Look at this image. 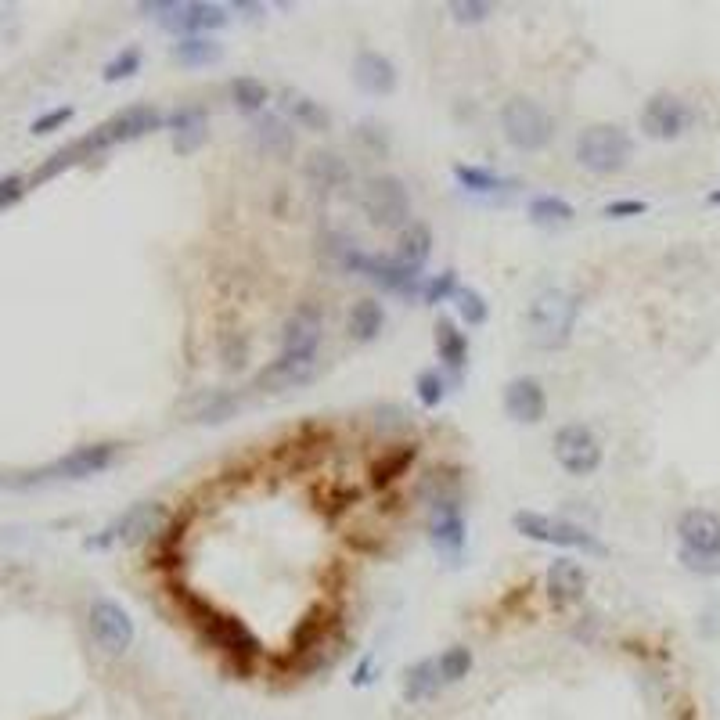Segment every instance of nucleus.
<instances>
[{"label":"nucleus","mask_w":720,"mask_h":720,"mask_svg":"<svg viewBox=\"0 0 720 720\" xmlns=\"http://www.w3.org/2000/svg\"><path fill=\"white\" fill-rule=\"evenodd\" d=\"M454 306H458V314L465 324H486V317H490V306H486V299L479 296L476 288H458V296H454Z\"/></svg>","instance_id":"e433bc0d"},{"label":"nucleus","mask_w":720,"mask_h":720,"mask_svg":"<svg viewBox=\"0 0 720 720\" xmlns=\"http://www.w3.org/2000/svg\"><path fill=\"white\" fill-rule=\"evenodd\" d=\"M454 180H458L465 191H483V195H490V191H504V188H519V180L515 177H501V173L494 170H483V166H454Z\"/></svg>","instance_id":"bb28decb"},{"label":"nucleus","mask_w":720,"mask_h":720,"mask_svg":"<svg viewBox=\"0 0 720 720\" xmlns=\"http://www.w3.org/2000/svg\"><path fill=\"white\" fill-rule=\"evenodd\" d=\"M141 69V51L137 47H126V51H119L112 62L105 65V83H119V80H126V76H134V72Z\"/></svg>","instance_id":"ea45409f"},{"label":"nucleus","mask_w":720,"mask_h":720,"mask_svg":"<svg viewBox=\"0 0 720 720\" xmlns=\"http://www.w3.org/2000/svg\"><path fill=\"white\" fill-rule=\"evenodd\" d=\"M544 584H548V598L555 605H573L584 598L587 573L580 562H573V558H555L548 566V573H544Z\"/></svg>","instance_id":"aec40b11"},{"label":"nucleus","mask_w":720,"mask_h":720,"mask_svg":"<svg viewBox=\"0 0 720 720\" xmlns=\"http://www.w3.org/2000/svg\"><path fill=\"white\" fill-rule=\"evenodd\" d=\"M429 540L443 555H461V548H465V515H461L458 504L447 501V497H440L436 508H432Z\"/></svg>","instance_id":"6ab92c4d"},{"label":"nucleus","mask_w":720,"mask_h":720,"mask_svg":"<svg viewBox=\"0 0 720 720\" xmlns=\"http://www.w3.org/2000/svg\"><path fill=\"white\" fill-rule=\"evenodd\" d=\"M677 537H681V551L720 558V515L710 508H688L677 519Z\"/></svg>","instance_id":"dca6fc26"},{"label":"nucleus","mask_w":720,"mask_h":720,"mask_svg":"<svg viewBox=\"0 0 720 720\" xmlns=\"http://www.w3.org/2000/svg\"><path fill=\"white\" fill-rule=\"evenodd\" d=\"M69 119H72V108H69V105L51 108V112H44L40 119H33V126H29V130L44 137V134H54V130H58V126H65Z\"/></svg>","instance_id":"37998d69"},{"label":"nucleus","mask_w":720,"mask_h":720,"mask_svg":"<svg viewBox=\"0 0 720 720\" xmlns=\"http://www.w3.org/2000/svg\"><path fill=\"white\" fill-rule=\"evenodd\" d=\"M458 296V270H443V274H432L429 281L422 285V299L429 306L447 303V299Z\"/></svg>","instance_id":"4c0bfd02"},{"label":"nucleus","mask_w":720,"mask_h":720,"mask_svg":"<svg viewBox=\"0 0 720 720\" xmlns=\"http://www.w3.org/2000/svg\"><path fill=\"white\" fill-rule=\"evenodd\" d=\"M573 216H576V209L569 206L566 198H558V195H537L530 202V220H533V224H540V227L569 224Z\"/></svg>","instance_id":"2f4dec72"},{"label":"nucleus","mask_w":720,"mask_h":720,"mask_svg":"<svg viewBox=\"0 0 720 720\" xmlns=\"http://www.w3.org/2000/svg\"><path fill=\"white\" fill-rule=\"evenodd\" d=\"M260 141L267 152H288V148H292V134L285 130L281 119H267V123L260 126Z\"/></svg>","instance_id":"79ce46f5"},{"label":"nucleus","mask_w":720,"mask_h":720,"mask_svg":"<svg viewBox=\"0 0 720 720\" xmlns=\"http://www.w3.org/2000/svg\"><path fill=\"white\" fill-rule=\"evenodd\" d=\"M141 11L148 18H155L162 29L184 36H206L216 29L227 26V8L220 4H177V0H152L141 4Z\"/></svg>","instance_id":"6e6552de"},{"label":"nucleus","mask_w":720,"mask_h":720,"mask_svg":"<svg viewBox=\"0 0 720 720\" xmlns=\"http://www.w3.org/2000/svg\"><path fill=\"white\" fill-rule=\"evenodd\" d=\"M450 15H454V22H461V26H476V22H486V18L494 15V4H486V0H454V4H450Z\"/></svg>","instance_id":"a19ab883"},{"label":"nucleus","mask_w":720,"mask_h":720,"mask_svg":"<svg viewBox=\"0 0 720 720\" xmlns=\"http://www.w3.org/2000/svg\"><path fill=\"white\" fill-rule=\"evenodd\" d=\"M119 454V443H87V447L69 450L65 458H58L54 465L40 468L36 479H90L105 472Z\"/></svg>","instance_id":"2eb2a0df"},{"label":"nucleus","mask_w":720,"mask_h":720,"mask_svg":"<svg viewBox=\"0 0 720 720\" xmlns=\"http://www.w3.org/2000/svg\"><path fill=\"white\" fill-rule=\"evenodd\" d=\"M692 119H695L692 105L677 98V94H666V90L652 94L645 101V108H641V130L652 141H674V137H681L692 126Z\"/></svg>","instance_id":"f8f14e48"},{"label":"nucleus","mask_w":720,"mask_h":720,"mask_svg":"<svg viewBox=\"0 0 720 720\" xmlns=\"http://www.w3.org/2000/svg\"><path fill=\"white\" fill-rule=\"evenodd\" d=\"M551 450H555V461L566 468L569 476H591V472L602 468V443L580 422L562 425V429L555 432Z\"/></svg>","instance_id":"9b49d317"},{"label":"nucleus","mask_w":720,"mask_h":720,"mask_svg":"<svg viewBox=\"0 0 720 720\" xmlns=\"http://www.w3.org/2000/svg\"><path fill=\"white\" fill-rule=\"evenodd\" d=\"M170 522V512L162 501H141L134 508H126L116 522H108L98 537L87 540V548H112V544H144V540L159 537Z\"/></svg>","instance_id":"0eeeda50"},{"label":"nucleus","mask_w":720,"mask_h":720,"mask_svg":"<svg viewBox=\"0 0 720 720\" xmlns=\"http://www.w3.org/2000/svg\"><path fill=\"white\" fill-rule=\"evenodd\" d=\"M202 638L209 641V645L216 648V652H224V659L227 663L238 670V674H245L249 677L252 674V666L260 663V656H263V645H260V638L252 634L249 627H245L238 616H224V612H213L206 623H202Z\"/></svg>","instance_id":"423d86ee"},{"label":"nucleus","mask_w":720,"mask_h":720,"mask_svg":"<svg viewBox=\"0 0 720 720\" xmlns=\"http://www.w3.org/2000/svg\"><path fill=\"white\" fill-rule=\"evenodd\" d=\"M360 206L368 213L371 224L378 227H404L411 220V198H407V188L400 177H371L368 188H364V198Z\"/></svg>","instance_id":"9d476101"},{"label":"nucleus","mask_w":720,"mask_h":720,"mask_svg":"<svg viewBox=\"0 0 720 720\" xmlns=\"http://www.w3.org/2000/svg\"><path fill=\"white\" fill-rule=\"evenodd\" d=\"M281 108L306 130H328V108L299 90H281Z\"/></svg>","instance_id":"b1692460"},{"label":"nucleus","mask_w":720,"mask_h":720,"mask_svg":"<svg viewBox=\"0 0 720 720\" xmlns=\"http://www.w3.org/2000/svg\"><path fill=\"white\" fill-rule=\"evenodd\" d=\"M429 256H432V231L425 224H411L404 234H400V252H396V260L411 270H422Z\"/></svg>","instance_id":"a878e982"},{"label":"nucleus","mask_w":720,"mask_h":720,"mask_svg":"<svg viewBox=\"0 0 720 720\" xmlns=\"http://www.w3.org/2000/svg\"><path fill=\"white\" fill-rule=\"evenodd\" d=\"M576 317H580V296L566 288H544L526 310V332L537 350H562L573 339Z\"/></svg>","instance_id":"f257e3e1"},{"label":"nucleus","mask_w":720,"mask_h":720,"mask_svg":"<svg viewBox=\"0 0 720 720\" xmlns=\"http://www.w3.org/2000/svg\"><path fill=\"white\" fill-rule=\"evenodd\" d=\"M436 663H440L443 684H458V681H465L468 670H472V652H468L465 645H450Z\"/></svg>","instance_id":"f704fd0d"},{"label":"nucleus","mask_w":720,"mask_h":720,"mask_svg":"<svg viewBox=\"0 0 720 720\" xmlns=\"http://www.w3.org/2000/svg\"><path fill=\"white\" fill-rule=\"evenodd\" d=\"M87 627L90 638L105 648L108 656H123L126 648L134 645V620L123 605L108 602V598H98L87 612Z\"/></svg>","instance_id":"ddd939ff"},{"label":"nucleus","mask_w":720,"mask_h":720,"mask_svg":"<svg viewBox=\"0 0 720 720\" xmlns=\"http://www.w3.org/2000/svg\"><path fill=\"white\" fill-rule=\"evenodd\" d=\"M353 83H357L364 94H393L396 90V65L389 62L386 54L378 51H360L357 62H353Z\"/></svg>","instance_id":"412c9836"},{"label":"nucleus","mask_w":720,"mask_h":720,"mask_svg":"<svg viewBox=\"0 0 720 720\" xmlns=\"http://www.w3.org/2000/svg\"><path fill=\"white\" fill-rule=\"evenodd\" d=\"M317 371H321V357L317 353H310V357L281 353L278 360H270L267 368L256 371L252 389H260V393H285V389H299L306 382H314Z\"/></svg>","instance_id":"4468645a"},{"label":"nucleus","mask_w":720,"mask_h":720,"mask_svg":"<svg viewBox=\"0 0 720 720\" xmlns=\"http://www.w3.org/2000/svg\"><path fill=\"white\" fill-rule=\"evenodd\" d=\"M162 123H166V116H162L155 105H126L123 112H116L112 119L94 126L87 137H80L76 148L83 152V159H90V155L105 152V148H116V144L137 141V137L152 134V130H159Z\"/></svg>","instance_id":"7ed1b4c3"},{"label":"nucleus","mask_w":720,"mask_h":720,"mask_svg":"<svg viewBox=\"0 0 720 720\" xmlns=\"http://www.w3.org/2000/svg\"><path fill=\"white\" fill-rule=\"evenodd\" d=\"M515 533L530 540H540V544H555V548H573L584 551V555H605V544L594 537L591 530H584L580 522L569 519H555V515L544 512H515L512 515Z\"/></svg>","instance_id":"39448f33"},{"label":"nucleus","mask_w":720,"mask_h":720,"mask_svg":"<svg viewBox=\"0 0 720 720\" xmlns=\"http://www.w3.org/2000/svg\"><path fill=\"white\" fill-rule=\"evenodd\" d=\"M645 209L648 206L641 202V198H620V202H609L602 213L609 216V220H627V216H641Z\"/></svg>","instance_id":"49530a36"},{"label":"nucleus","mask_w":720,"mask_h":720,"mask_svg":"<svg viewBox=\"0 0 720 720\" xmlns=\"http://www.w3.org/2000/svg\"><path fill=\"white\" fill-rule=\"evenodd\" d=\"M238 396H231V393H213L206 400V404L198 407L195 411V422H202V425H220V422H227L234 411H238Z\"/></svg>","instance_id":"c9c22d12"},{"label":"nucleus","mask_w":720,"mask_h":720,"mask_svg":"<svg viewBox=\"0 0 720 720\" xmlns=\"http://www.w3.org/2000/svg\"><path fill=\"white\" fill-rule=\"evenodd\" d=\"M371 670H375V659H364V663L357 666V674H353V684H357V688H364V684H371Z\"/></svg>","instance_id":"de8ad7c7"},{"label":"nucleus","mask_w":720,"mask_h":720,"mask_svg":"<svg viewBox=\"0 0 720 720\" xmlns=\"http://www.w3.org/2000/svg\"><path fill=\"white\" fill-rule=\"evenodd\" d=\"M504 411H508L512 422L537 425L540 418L548 414V393H544V386L530 375L512 378V382L504 386Z\"/></svg>","instance_id":"f3484780"},{"label":"nucleus","mask_w":720,"mask_h":720,"mask_svg":"<svg viewBox=\"0 0 720 720\" xmlns=\"http://www.w3.org/2000/svg\"><path fill=\"white\" fill-rule=\"evenodd\" d=\"M306 173H310V180L314 184H321V188H335L339 180H346V166H342L339 155L332 152H314L310 155V166H306Z\"/></svg>","instance_id":"72a5a7b5"},{"label":"nucleus","mask_w":720,"mask_h":720,"mask_svg":"<svg viewBox=\"0 0 720 720\" xmlns=\"http://www.w3.org/2000/svg\"><path fill=\"white\" fill-rule=\"evenodd\" d=\"M414 389H418V400H422V407H440L443 396H447V382H443L440 371H422L418 375V382H414Z\"/></svg>","instance_id":"58836bf2"},{"label":"nucleus","mask_w":720,"mask_h":720,"mask_svg":"<svg viewBox=\"0 0 720 720\" xmlns=\"http://www.w3.org/2000/svg\"><path fill=\"white\" fill-rule=\"evenodd\" d=\"M706 202H710V206H720V188L710 191V198H706Z\"/></svg>","instance_id":"09e8293b"},{"label":"nucleus","mask_w":720,"mask_h":720,"mask_svg":"<svg viewBox=\"0 0 720 720\" xmlns=\"http://www.w3.org/2000/svg\"><path fill=\"white\" fill-rule=\"evenodd\" d=\"M324 634H328V612H324V605H317V609L296 627V634H292V648H288V652H292V656H306V652L321 648Z\"/></svg>","instance_id":"c85d7f7f"},{"label":"nucleus","mask_w":720,"mask_h":720,"mask_svg":"<svg viewBox=\"0 0 720 720\" xmlns=\"http://www.w3.org/2000/svg\"><path fill=\"white\" fill-rule=\"evenodd\" d=\"M173 58L180 65H209V62H220L224 58V47L209 40V36H184L173 44Z\"/></svg>","instance_id":"c756f323"},{"label":"nucleus","mask_w":720,"mask_h":720,"mask_svg":"<svg viewBox=\"0 0 720 720\" xmlns=\"http://www.w3.org/2000/svg\"><path fill=\"white\" fill-rule=\"evenodd\" d=\"M681 566L688 573H699V576H717L720 573V558L710 555H692V551H681Z\"/></svg>","instance_id":"c03bdc74"},{"label":"nucleus","mask_w":720,"mask_h":720,"mask_svg":"<svg viewBox=\"0 0 720 720\" xmlns=\"http://www.w3.org/2000/svg\"><path fill=\"white\" fill-rule=\"evenodd\" d=\"M418 458V447H396L393 454H386L382 461H375L371 465V483L375 486H389V483H396V479L404 476L407 468H411V461Z\"/></svg>","instance_id":"7c9ffc66"},{"label":"nucleus","mask_w":720,"mask_h":720,"mask_svg":"<svg viewBox=\"0 0 720 720\" xmlns=\"http://www.w3.org/2000/svg\"><path fill=\"white\" fill-rule=\"evenodd\" d=\"M436 350H440L443 364H447L454 375H461V368L468 364V339L447 317H440V324H436Z\"/></svg>","instance_id":"393cba45"},{"label":"nucleus","mask_w":720,"mask_h":720,"mask_svg":"<svg viewBox=\"0 0 720 720\" xmlns=\"http://www.w3.org/2000/svg\"><path fill=\"white\" fill-rule=\"evenodd\" d=\"M170 126H173V148H177L180 155H191L198 152L202 144H206L209 137V123H206V112L202 108H177L170 116Z\"/></svg>","instance_id":"4be33fe9"},{"label":"nucleus","mask_w":720,"mask_h":720,"mask_svg":"<svg viewBox=\"0 0 720 720\" xmlns=\"http://www.w3.org/2000/svg\"><path fill=\"white\" fill-rule=\"evenodd\" d=\"M440 684H443L440 663H436V659H422V663L407 666L400 695H404V702H425V699H432V695L440 692Z\"/></svg>","instance_id":"5701e85b"},{"label":"nucleus","mask_w":720,"mask_h":720,"mask_svg":"<svg viewBox=\"0 0 720 720\" xmlns=\"http://www.w3.org/2000/svg\"><path fill=\"white\" fill-rule=\"evenodd\" d=\"M630 155H634V141H630L627 130L616 123H594L576 137V162H580L584 170L598 173V177L620 173L630 162Z\"/></svg>","instance_id":"f03ea898"},{"label":"nucleus","mask_w":720,"mask_h":720,"mask_svg":"<svg viewBox=\"0 0 720 720\" xmlns=\"http://www.w3.org/2000/svg\"><path fill=\"white\" fill-rule=\"evenodd\" d=\"M321 314L317 306H296L288 314L285 328H281V353H296V357H310L317 353V342H321Z\"/></svg>","instance_id":"a211bd4d"},{"label":"nucleus","mask_w":720,"mask_h":720,"mask_svg":"<svg viewBox=\"0 0 720 720\" xmlns=\"http://www.w3.org/2000/svg\"><path fill=\"white\" fill-rule=\"evenodd\" d=\"M339 260L353 270V274H364L375 285H382L386 292H422V270H411L396 256H371V252H360L357 245H342Z\"/></svg>","instance_id":"1a4fd4ad"},{"label":"nucleus","mask_w":720,"mask_h":720,"mask_svg":"<svg viewBox=\"0 0 720 720\" xmlns=\"http://www.w3.org/2000/svg\"><path fill=\"white\" fill-rule=\"evenodd\" d=\"M382 324H386V310H382V303H375V299H360L350 310V335L357 342L378 339Z\"/></svg>","instance_id":"cd10ccee"},{"label":"nucleus","mask_w":720,"mask_h":720,"mask_svg":"<svg viewBox=\"0 0 720 720\" xmlns=\"http://www.w3.org/2000/svg\"><path fill=\"white\" fill-rule=\"evenodd\" d=\"M267 87H263L256 76H238V80H231V101L234 108H242V112H260L263 105H267Z\"/></svg>","instance_id":"473e14b6"},{"label":"nucleus","mask_w":720,"mask_h":720,"mask_svg":"<svg viewBox=\"0 0 720 720\" xmlns=\"http://www.w3.org/2000/svg\"><path fill=\"white\" fill-rule=\"evenodd\" d=\"M26 195V180L18 177V173H8V177H0V209L15 206L18 198Z\"/></svg>","instance_id":"a18cd8bd"},{"label":"nucleus","mask_w":720,"mask_h":720,"mask_svg":"<svg viewBox=\"0 0 720 720\" xmlns=\"http://www.w3.org/2000/svg\"><path fill=\"white\" fill-rule=\"evenodd\" d=\"M501 130L508 137V144L519 148V152H540L555 137V119L533 98L515 94V98H508L501 105Z\"/></svg>","instance_id":"20e7f679"}]
</instances>
